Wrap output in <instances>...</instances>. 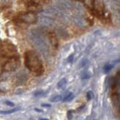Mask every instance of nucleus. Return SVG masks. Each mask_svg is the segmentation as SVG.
<instances>
[{
    "instance_id": "nucleus-1",
    "label": "nucleus",
    "mask_w": 120,
    "mask_h": 120,
    "mask_svg": "<svg viewBox=\"0 0 120 120\" xmlns=\"http://www.w3.org/2000/svg\"><path fill=\"white\" fill-rule=\"evenodd\" d=\"M25 65L26 68L36 75H41L44 72L43 64L35 52L29 50L24 54Z\"/></svg>"
},
{
    "instance_id": "nucleus-2",
    "label": "nucleus",
    "mask_w": 120,
    "mask_h": 120,
    "mask_svg": "<svg viewBox=\"0 0 120 120\" xmlns=\"http://www.w3.org/2000/svg\"><path fill=\"white\" fill-rule=\"evenodd\" d=\"M37 20L38 19L35 14L32 12H29V11L19 14V15L16 18V22L20 24L35 23Z\"/></svg>"
},
{
    "instance_id": "nucleus-3",
    "label": "nucleus",
    "mask_w": 120,
    "mask_h": 120,
    "mask_svg": "<svg viewBox=\"0 0 120 120\" xmlns=\"http://www.w3.org/2000/svg\"><path fill=\"white\" fill-rule=\"evenodd\" d=\"M20 64V60H19V56L16 57L9 58L4 62L1 68L6 71H15Z\"/></svg>"
},
{
    "instance_id": "nucleus-4",
    "label": "nucleus",
    "mask_w": 120,
    "mask_h": 120,
    "mask_svg": "<svg viewBox=\"0 0 120 120\" xmlns=\"http://www.w3.org/2000/svg\"><path fill=\"white\" fill-rule=\"evenodd\" d=\"M26 8L29 12L35 13V12H40L42 10V6L41 4L38 3L35 0H29L26 3Z\"/></svg>"
},
{
    "instance_id": "nucleus-5",
    "label": "nucleus",
    "mask_w": 120,
    "mask_h": 120,
    "mask_svg": "<svg viewBox=\"0 0 120 120\" xmlns=\"http://www.w3.org/2000/svg\"><path fill=\"white\" fill-rule=\"evenodd\" d=\"M48 38L50 40V42L52 44V46L54 48H57L58 45H59V41L57 39V37H56V34L52 32H50L48 33Z\"/></svg>"
},
{
    "instance_id": "nucleus-6",
    "label": "nucleus",
    "mask_w": 120,
    "mask_h": 120,
    "mask_svg": "<svg viewBox=\"0 0 120 120\" xmlns=\"http://www.w3.org/2000/svg\"><path fill=\"white\" fill-rule=\"evenodd\" d=\"M83 2L85 3L86 6L91 11L94 8V6H95V0H83Z\"/></svg>"
},
{
    "instance_id": "nucleus-7",
    "label": "nucleus",
    "mask_w": 120,
    "mask_h": 120,
    "mask_svg": "<svg viewBox=\"0 0 120 120\" xmlns=\"http://www.w3.org/2000/svg\"><path fill=\"white\" fill-rule=\"evenodd\" d=\"M66 84H67L66 79L63 78L57 83V88L59 89H63L66 86Z\"/></svg>"
},
{
    "instance_id": "nucleus-8",
    "label": "nucleus",
    "mask_w": 120,
    "mask_h": 120,
    "mask_svg": "<svg viewBox=\"0 0 120 120\" xmlns=\"http://www.w3.org/2000/svg\"><path fill=\"white\" fill-rule=\"evenodd\" d=\"M19 110V108H14L12 109V110H1L0 111V114H4V115H7V114H11V113H13V112H15Z\"/></svg>"
},
{
    "instance_id": "nucleus-9",
    "label": "nucleus",
    "mask_w": 120,
    "mask_h": 120,
    "mask_svg": "<svg viewBox=\"0 0 120 120\" xmlns=\"http://www.w3.org/2000/svg\"><path fill=\"white\" fill-rule=\"evenodd\" d=\"M63 98L62 95H55L53 97H52L50 98L51 102H59V101H62Z\"/></svg>"
},
{
    "instance_id": "nucleus-10",
    "label": "nucleus",
    "mask_w": 120,
    "mask_h": 120,
    "mask_svg": "<svg viewBox=\"0 0 120 120\" xmlns=\"http://www.w3.org/2000/svg\"><path fill=\"white\" fill-rule=\"evenodd\" d=\"M74 98V94L73 93H69L68 95H66L65 97V98L62 99L64 102H68V101H71Z\"/></svg>"
},
{
    "instance_id": "nucleus-11",
    "label": "nucleus",
    "mask_w": 120,
    "mask_h": 120,
    "mask_svg": "<svg viewBox=\"0 0 120 120\" xmlns=\"http://www.w3.org/2000/svg\"><path fill=\"white\" fill-rule=\"evenodd\" d=\"M112 68H113V65H105L104 68V73L105 74L108 73L109 71H110L112 69Z\"/></svg>"
},
{
    "instance_id": "nucleus-12",
    "label": "nucleus",
    "mask_w": 120,
    "mask_h": 120,
    "mask_svg": "<svg viewBox=\"0 0 120 120\" xmlns=\"http://www.w3.org/2000/svg\"><path fill=\"white\" fill-rule=\"evenodd\" d=\"M86 97H87V99L88 100H92L94 97V95H93V92L92 91H89L86 94Z\"/></svg>"
},
{
    "instance_id": "nucleus-13",
    "label": "nucleus",
    "mask_w": 120,
    "mask_h": 120,
    "mask_svg": "<svg viewBox=\"0 0 120 120\" xmlns=\"http://www.w3.org/2000/svg\"><path fill=\"white\" fill-rule=\"evenodd\" d=\"M35 1H36L38 3L41 4V5H42V4H47L48 3V0H35Z\"/></svg>"
},
{
    "instance_id": "nucleus-14",
    "label": "nucleus",
    "mask_w": 120,
    "mask_h": 120,
    "mask_svg": "<svg viewBox=\"0 0 120 120\" xmlns=\"http://www.w3.org/2000/svg\"><path fill=\"white\" fill-rule=\"evenodd\" d=\"M73 59H74V55H73V54H71V56H68V58L67 61L69 63H71V62H73Z\"/></svg>"
},
{
    "instance_id": "nucleus-15",
    "label": "nucleus",
    "mask_w": 120,
    "mask_h": 120,
    "mask_svg": "<svg viewBox=\"0 0 120 120\" xmlns=\"http://www.w3.org/2000/svg\"><path fill=\"white\" fill-rule=\"evenodd\" d=\"M44 95V92L43 91H39V92H37L35 93V95L38 97V96H41V95Z\"/></svg>"
},
{
    "instance_id": "nucleus-16",
    "label": "nucleus",
    "mask_w": 120,
    "mask_h": 120,
    "mask_svg": "<svg viewBox=\"0 0 120 120\" xmlns=\"http://www.w3.org/2000/svg\"><path fill=\"white\" fill-rule=\"evenodd\" d=\"M5 104L8 105V106H9V107H14V104L13 102H11V101H5Z\"/></svg>"
},
{
    "instance_id": "nucleus-17",
    "label": "nucleus",
    "mask_w": 120,
    "mask_h": 120,
    "mask_svg": "<svg viewBox=\"0 0 120 120\" xmlns=\"http://www.w3.org/2000/svg\"><path fill=\"white\" fill-rule=\"evenodd\" d=\"M41 106H42L43 107H50L51 105L49 104H41Z\"/></svg>"
},
{
    "instance_id": "nucleus-18",
    "label": "nucleus",
    "mask_w": 120,
    "mask_h": 120,
    "mask_svg": "<svg viewBox=\"0 0 120 120\" xmlns=\"http://www.w3.org/2000/svg\"><path fill=\"white\" fill-rule=\"evenodd\" d=\"M71 117H72V115H71V111H68V119H71Z\"/></svg>"
},
{
    "instance_id": "nucleus-19",
    "label": "nucleus",
    "mask_w": 120,
    "mask_h": 120,
    "mask_svg": "<svg viewBox=\"0 0 120 120\" xmlns=\"http://www.w3.org/2000/svg\"><path fill=\"white\" fill-rule=\"evenodd\" d=\"M35 111H38V112H42V110H38V108H36V109H35Z\"/></svg>"
},
{
    "instance_id": "nucleus-20",
    "label": "nucleus",
    "mask_w": 120,
    "mask_h": 120,
    "mask_svg": "<svg viewBox=\"0 0 120 120\" xmlns=\"http://www.w3.org/2000/svg\"><path fill=\"white\" fill-rule=\"evenodd\" d=\"M39 120H49L48 119H40Z\"/></svg>"
}]
</instances>
